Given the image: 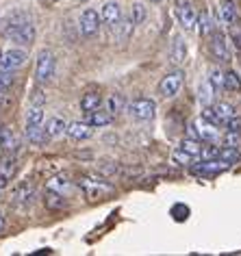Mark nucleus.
Listing matches in <instances>:
<instances>
[{"instance_id":"46","label":"nucleus","mask_w":241,"mask_h":256,"mask_svg":"<svg viewBox=\"0 0 241 256\" xmlns=\"http://www.w3.org/2000/svg\"><path fill=\"white\" fill-rule=\"evenodd\" d=\"M154 2H158V0H154Z\"/></svg>"},{"instance_id":"44","label":"nucleus","mask_w":241,"mask_h":256,"mask_svg":"<svg viewBox=\"0 0 241 256\" xmlns=\"http://www.w3.org/2000/svg\"><path fill=\"white\" fill-rule=\"evenodd\" d=\"M4 228V220H2V213H0V230Z\"/></svg>"},{"instance_id":"13","label":"nucleus","mask_w":241,"mask_h":256,"mask_svg":"<svg viewBox=\"0 0 241 256\" xmlns=\"http://www.w3.org/2000/svg\"><path fill=\"white\" fill-rule=\"evenodd\" d=\"M66 132L74 142H87L94 137V126H90L87 122H72V124H68Z\"/></svg>"},{"instance_id":"23","label":"nucleus","mask_w":241,"mask_h":256,"mask_svg":"<svg viewBox=\"0 0 241 256\" xmlns=\"http://www.w3.org/2000/svg\"><path fill=\"white\" fill-rule=\"evenodd\" d=\"M215 87H213V82L211 80H204V82H200V87H198V98H200V102L202 104H211V102L215 100Z\"/></svg>"},{"instance_id":"41","label":"nucleus","mask_w":241,"mask_h":256,"mask_svg":"<svg viewBox=\"0 0 241 256\" xmlns=\"http://www.w3.org/2000/svg\"><path fill=\"white\" fill-rule=\"evenodd\" d=\"M226 130H234V132H241V118L239 115H232V118L226 120Z\"/></svg>"},{"instance_id":"26","label":"nucleus","mask_w":241,"mask_h":256,"mask_svg":"<svg viewBox=\"0 0 241 256\" xmlns=\"http://www.w3.org/2000/svg\"><path fill=\"white\" fill-rule=\"evenodd\" d=\"M224 89L226 92H241V76L232 70L224 72Z\"/></svg>"},{"instance_id":"45","label":"nucleus","mask_w":241,"mask_h":256,"mask_svg":"<svg viewBox=\"0 0 241 256\" xmlns=\"http://www.w3.org/2000/svg\"><path fill=\"white\" fill-rule=\"evenodd\" d=\"M0 54H2V50H0Z\"/></svg>"},{"instance_id":"19","label":"nucleus","mask_w":241,"mask_h":256,"mask_svg":"<svg viewBox=\"0 0 241 256\" xmlns=\"http://www.w3.org/2000/svg\"><path fill=\"white\" fill-rule=\"evenodd\" d=\"M113 122V115L109 111H100V108H96V111L87 113V124L94 126V128H102V126H109Z\"/></svg>"},{"instance_id":"17","label":"nucleus","mask_w":241,"mask_h":256,"mask_svg":"<svg viewBox=\"0 0 241 256\" xmlns=\"http://www.w3.org/2000/svg\"><path fill=\"white\" fill-rule=\"evenodd\" d=\"M113 26V35H116V42H128L130 35H132V28H135V24H132V20H120L116 24H111Z\"/></svg>"},{"instance_id":"5","label":"nucleus","mask_w":241,"mask_h":256,"mask_svg":"<svg viewBox=\"0 0 241 256\" xmlns=\"http://www.w3.org/2000/svg\"><path fill=\"white\" fill-rule=\"evenodd\" d=\"M180 87H182V72L174 70V72H168L161 80H158L156 89H158V96H161V98H174V96L180 92Z\"/></svg>"},{"instance_id":"6","label":"nucleus","mask_w":241,"mask_h":256,"mask_svg":"<svg viewBox=\"0 0 241 256\" xmlns=\"http://www.w3.org/2000/svg\"><path fill=\"white\" fill-rule=\"evenodd\" d=\"M54 74V54L50 50H42L37 54V66H35V78L37 82H48Z\"/></svg>"},{"instance_id":"14","label":"nucleus","mask_w":241,"mask_h":256,"mask_svg":"<svg viewBox=\"0 0 241 256\" xmlns=\"http://www.w3.org/2000/svg\"><path fill=\"white\" fill-rule=\"evenodd\" d=\"M218 22L222 26H230L232 22H237V7L232 0H222L218 7Z\"/></svg>"},{"instance_id":"35","label":"nucleus","mask_w":241,"mask_h":256,"mask_svg":"<svg viewBox=\"0 0 241 256\" xmlns=\"http://www.w3.org/2000/svg\"><path fill=\"white\" fill-rule=\"evenodd\" d=\"M198 22H200V35H204V37H208L215 30V24H213V20L208 18V14H202L200 18H198Z\"/></svg>"},{"instance_id":"40","label":"nucleus","mask_w":241,"mask_h":256,"mask_svg":"<svg viewBox=\"0 0 241 256\" xmlns=\"http://www.w3.org/2000/svg\"><path fill=\"white\" fill-rule=\"evenodd\" d=\"M220 146H204L200 152V161H208V158H218Z\"/></svg>"},{"instance_id":"27","label":"nucleus","mask_w":241,"mask_h":256,"mask_svg":"<svg viewBox=\"0 0 241 256\" xmlns=\"http://www.w3.org/2000/svg\"><path fill=\"white\" fill-rule=\"evenodd\" d=\"M213 111H215V115H218V120H220L222 126L226 124L228 118H232V115H234V108H232V104H228V102H218V104L213 106Z\"/></svg>"},{"instance_id":"3","label":"nucleus","mask_w":241,"mask_h":256,"mask_svg":"<svg viewBox=\"0 0 241 256\" xmlns=\"http://www.w3.org/2000/svg\"><path fill=\"white\" fill-rule=\"evenodd\" d=\"M128 115L137 122H150L156 115V102L150 98H137L128 104Z\"/></svg>"},{"instance_id":"42","label":"nucleus","mask_w":241,"mask_h":256,"mask_svg":"<svg viewBox=\"0 0 241 256\" xmlns=\"http://www.w3.org/2000/svg\"><path fill=\"white\" fill-rule=\"evenodd\" d=\"M202 118L208 120V122H211V124H215V126H222L220 120H218V115H215V111H213V106H208V104H206L204 111H202Z\"/></svg>"},{"instance_id":"37","label":"nucleus","mask_w":241,"mask_h":256,"mask_svg":"<svg viewBox=\"0 0 241 256\" xmlns=\"http://www.w3.org/2000/svg\"><path fill=\"white\" fill-rule=\"evenodd\" d=\"M14 174H16V161L14 158H2L0 161V176H4L9 180Z\"/></svg>"},{"instance_id":"30","label":"nucleus","mask_w":241,"mask_h":256,"mask_svg":"<svg viewBox=\"0 0 241 256\" xmlns=\"http://www.w3.org/2000/svg\"><path fill=\"white\" fill-rule=\"evenodd\" d=\"M26 137H28V142L30 144H35V146H44L50 139V135L44 128L40 126V128H33V130H26Z\"/></svg>"},{"instance_id":"22","label":"nucleus","mask_w":241,"mask_h":256,"mask_svg":"<svg viewBox=\"0 0 241 256\" xmlns=\"http://www.w3.org/2000/svg\"><path fill=\"white\" fill-rule=\"evenodd\" d=\"M44 122V108L40 104H33L26 113V130H33V128H40Z\"/></svg>"},{"instance_id":"18","label":"nucleus","mask_w":241,"mask_h":256,"mask_svg":"<svg viewBox=\"0 0 241 256\" xmlns=\"http://www.w3.org/2000/svg\"><path fill=\"white\" fill-rule=\"evenodd\" d=\"M44 204H46V208H50V210H61V208H66L68 200L63 194H59V191L48 189L46 196H44Z\"/></svg>"},{"instance_id":"12","label":"nucleus","mask_w":241,"mask_h":256,"mask_svg":"<svg viewBox=\"0 0 241 256\" xmlns=\"http://www.w3.org/2000/svg\"><path fill=\"white\" fill-rule=\"evenodd\" d=\"M33 198H35V184L30 180H22L14 189V194H11V202H14L16 206H26V204H30Z\"/></svg>"},{"instance_id":"38","label":"nucleus","mask_w":241,"mask_h":256,"mask_svg":"<svg viewBox=\"0 0 241 256\" xmlns=\"http://www.w3.org/2000/svg\"><path fill=\"white\" fill-rule=\"evenodd\" d=\"M222 144H224V146H230V148H239V144H241V132L226 130V135H224V139H222Z\"/></svg>"},{"instance_id":"32","label":"nucleus","mask_w":241,"mask_h":256,"mask_svg":"<svg viewBox=\"0 0 241 256\" xmlns=\"http://www.w3.org/2000/svg\"><path fill=\"white\" fill-rule=\"evenodd\" d=\"M14 82H16L14 70H0V94H7Z\"/></svg>"},{"instance_id":"29","label":"nucleus","mask_w":241,"mask_h":256,"mask_svg":"<svg viewBox=\"0 0 241 256\" xmlns=\"http://www.w3.org/2000/svg\"><path fill=\"white\" fill-rule=\"evenodd\" d=\"M70 187H72V182L68 180V176H54L48 180V189L59 191V194H66V191H70Z\"/></svg>"},{"instance_id":"39","label":"nucleus","mask_w":241,"mask_h":256,"mask_svg":"<svg viewBox=\"0 0 241 256\" xmlns=\"http://www.w3.org/2000/svg\"><path fill=\"white\" fill-rule=\"evenodd\" d=\"M208 80L213 82L215 92H222V89H224V72H220V70H213L211 76H208Z\"/></svg>"},{"instance_id":"16","label":"nucleus","mask_w":241,"mask_h":256,"mask_svg":"<svg viewBox=\"0 0 241 256\" xmlns=\"http://www.w3.org/2000/svg\"><path fill=\"white\" fill-rule=\"evenodd\" d=\"M120 18H122V4L113 2V0H111V2H106L102 7V11H100V20H102L104 24H109V26H111V24H116Z\"/></svg>"},{"instance_id":"9","label":"nucleus","mask_w":241,"mask_h":256,"mask_svg":"<svg viewBox=\"0 0 241 256\" xmlns=\"http://www.w3.org/2000/svg\"><path fill=\"white\" fill-rule=\"evenodd\" d=\"M196 137L202 139V142H206V144H215V142H220V126H215L211 124L208 120L204 118H198L196 120Z\"/></svg>"},{"instance_id":"33","label":"nucleus","mask_w":241,"mask_h":256,"mask_svg":"<svg viewBox=\"0 0 241 256\" xmlns=\"http://www.w3.org/2000/svg\"><path fill=\"white\" fill-rule=\"evenodd\" d=\"M172 161L178 163V165H194L196 161H198V156H194V154H189V152H185V150L178 148V150H174Z\"/></svg>"},{"instance_id":"4","label":"nucleus","mask_w":241,"mask_h":256,"mask_svg":"<svg viewBox=\"0 0 241 256\" xmlns=\"http://www.w3.org/2000/svg\"><path fill=\"white\" fill-rule=\"evenodd\" d=\"M211 42H208V50H211V56L220 63H228L230 61V48H228V42H226V35L220 33V30H213L211 35Z\"/></svg>"},{"instance_id":"34","label":"nucleus","mask_w":241,"mask_h":256,"mask_svg":"<svg viewBox=\"0 0 241 256\" xmlns=\"http://www.w3.org/2000/svg\"><path fill=\"white\" fill-rule=\"evenodd\" d=\"M130 20H132L135 26L146 20V7H144L142 2H132V7H130Z\"/></svg>"},{"instance_id":"28","label":"nucleus","mask_w":241,"mask_h":256,"mask_svg":"<svg viewBox=\"0 0 241 256\" xmlns=\"http://www.w3.org/2000/svg\"><path fill=\"white\" fill-rule=\"evenodd\" d=\"M0 148H4V150H16L18 148V139L9 128H0Z\"/></svg>"},{"instance_id":"7","label":"nucleus","mask_w":241,"mask_h":256,"mask_svg":"<svg viewBox=\"0 0 241 256\" xmlns=\"http://www.w3.org/2000/svg\"><path fill=\"white\" fill-rule=\"evenodd\" d=\"M100 16H98V11L96 9H85L83 14H80V22H78V26H80V35L87 37V40H92V37H96L98 35V28H100Z\"/></svg>"},{"instance_id":"1","label":"nucleus","mask_w":241,"mask_h":256,"mask_svg":"<svg viewBox=\"0 0 241 256\" xmlns=\"http://www.w3.org/2000/svg\"><path fill=\"white\" fill-rule=\"evenodd\" d=\"M2 33H4V37H9L11 42L20 44V46H30V44L35 42L37 30H35V24L24 14H16L7 20V26H4Z\"/></svg>"},{"instance_id":"2","label":"nucleus","mask_w":241,"mask_h":256,"mask_svg":"<svg viewBox=\"0 0 241 256\" xmlns=\"http://www.w3.org/2000/svg\"><path fill=\"white\" fill-rule=\"evenodd\" d=\"M80 187H83L85 196L90 198L92 202L96 200H106L111 194H113V184H109L106 180H102V178H80Z\"/></svg>"},{"instance_id":"10","label":"nucleus","mask_w":241,"mask_h":256,"mask_svg":"<svg viewBox=\"0 0 241 256\" xmlns=\"http://www.w3.org/2000/svg\"><path fill=\"white\" fill-rule=\"evenodd\" d=\"M28 54L22 48H11L7 52L0 54V70H18L26 63Z\"/></svg>"},{"instance_id":"36","label":"nucleus","mask_w":241,"mask_h":256,"mask_svg":"<svg viewBox=\"0 0 241 256\" xmlns=\"http://www.w3.org/2000/svg\"><path fill=\"white\" fill-rule=\"evenodd\" d=\"M228 37H230V42H232V46L237 48V50H241V24L237 22V24H230L228 26Z\"/></svg>"},{"instance_id":"15","label":"nucleus","mask_w":241,"mask_h":256,"mask_svg":"<svg viewBox=\"0 0 241 256\" xmlns=\"http://www.w3.org/2000/svg\"><path fill=\"white\" fill-rule=\"evenodd\" d=\"M170 59H172L174 66H182L187 59V44L182 37H174L172 48H170Z\"/></svg>"},{"instance_id":"20","label":"nucleus","mask_w":241,"mask_h":256,"mask_svg":"<svg viewBox=\"0 0 241 256\" xmlns=\"http://www.w3.org/2000/svg\"><path fill=\"white\" fill-rule=\"evenodd\" d=\"M44 130H46L50 137H59V135H63V132L68 130V122L63 120V118H59V115H54V118H50L46 122Z\"/></svg>"},{"instance_id":"43","label":"nucleus","mask_w":241,"mask_h":256,"mask_svg":"<svg viewBox=\"0 0 241 256\" xmlns=\"http://www.w3.org/2000/svg\"><path fill=\"white\" fill-rule=\"evenodd\" d=\"M7 178H4V176H0V189H2V187H7Z\"/></svg>"},{"instance_id":"8","label":"nucleus","mask_w":241,"mask_h":256,"mask_svg":"<svg viewBox=\"0 0 241 256\" xmlns=\"http://www.w3.org/2000/svg\"><path fill=\"white\" fill-rule=\"evenodd\" d=\"M230 165L224 163V161H220V158H208V161H196L194 165V174H198V176H204V178H211V176H218L222 174V172H226Z\"/></svg>"},{"instance_id":"25","label":"nucleus","mask_w":241,"mask_h":256,"mask_svg":"<svg viewBox=\"0 0 241 256\" xmlns=\"http://www.w3.org/2000/svg\"><path fill=\"white\" fill-rule=\"evenodd\" d=\"M126 102H124V96L122 94H113L106 98V111H109L111 115H118L120 111H124Z\"/></svg>"},{"instance_id":"11","label":"nucleus","mask_w":241,"mask_h":256,"mask_svg":"<svg viewBox=\"0 0 241 256\" xmlns=\"http://www.w3.org/2000/svg\"><path fill=\"white\" fill-rule=\"evenodd\" d=\"M176 16H178V22L185 30H192L198 22V16H196L194 7L189 4V0H176Z\"/></svg>"},{"instance_id":"24","label":"nucleus","mask_w":241,"mask_h":256,"mask_svg":"<svg viewBox=\"0 0 241 256\" xmlns=\"http://www.w3.org/2000/svg\"><path fill=\"white\" fill-rule=\"evenodd\" d=\"M218 158H220V161H224V163H228V165H234V163L241 161V152H239V148H230V146H224V148H220Z\"/></svg>"},{"instance_id":"21","label":"nucleus","mask_w":241,"mask_h":256,"mask_svg":"<svg viewBox=\"0 0 241 256\" xmlns=\"http://www.w3.org/2000/svg\"><path fill=\"white\" fill-rule=\"evenodd\" d=\"M100 104H102V96H100L98 92H90L80 98V108H83L85 113L96 111V108H100Z\"/></svg>"},{"instance_id":"31","label":"nucleus","mask_w":241,"mask_h":256,"mask_svg":"<svg viewBox=\"0 0 241 256\" xmlns=\"http://www.w3.org/2000/svg\"><path fill=\"white\" fill-rule=\"evenodd\" d=\"M202 142H198V139H182L180 142V150H185L189 152V154H194V156H198L200 158V152H202Z\"/></svg>"}]
</instances>
